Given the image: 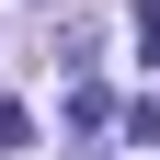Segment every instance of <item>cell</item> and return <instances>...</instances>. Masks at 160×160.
Returning <instances> with one entry per match:
<instances>
[{"label":"cell","mask_w":160,"mask_h":160,"mask_svg":"<svg viewBox=\"0 0 160 160\" xmlns=\"http://www.w3.org/2000/svg\"><path fill=\"white\" fill-rule=\"evenodd\" d=\"M137 57L160 69V0H137Z\"/></svg>","instance_id":"3"},{"label":"cell","mask_w":160,"mask_h":160,"mask_svg":"<svg viewBox=\"0 0 160 160\" xmlns=\"http://www.w3.org/2000/svg\"><path fill=\"white\" fill-rule=\"evenodd\" d=\"M23 149H34V114H23V103H0V160H23Z\"/></svg>","instance_id":"1"},{"label":"cell","mask_w":160,"mask_h":160,"mask_svg":"<svg viewBox=\"0 0 160 160\" xmlns=\"http://www.w3.org/2000/svg\"><path fill=\"white\" fill-rule=\"evenodd\" d=\"M126 137H137V149H160V103H149V92L126 103Z\"/></svg>","instance_id":"2"}]
</instances>
